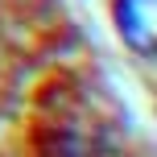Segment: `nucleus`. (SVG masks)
Here are the masks:
<instances>
[{
	"label": "nucleus",
	"instance_id": "f257e3e1",
	"mask_svg": "<svg viewBox=\"0 0 157 157\" xmlns=\"http://www.w3.org/2000/svg\"><path fill=\"white\" fill-rule=\"evenodd\" d=\"M120 41L145 62H157V0H112Z\"/></svg>",
	"mask_w": 157,
	"mask_h": 157
}]
</instances>
